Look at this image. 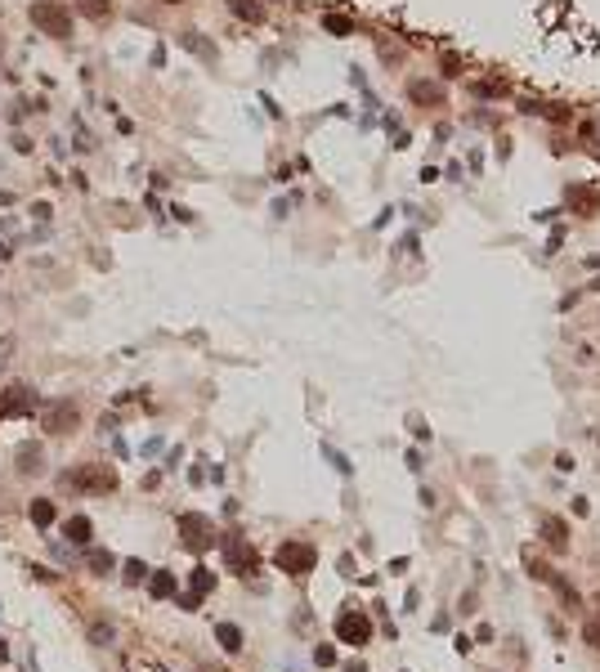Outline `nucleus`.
I'll list each match as a JSON object with an SVG mask.
<instances>
[{"label": "nucleus", "instance_id": "nucleus-15", "mask_svg": "<svg viewBox=\"0 0 600 672\" xmlns=\"http://www.w3.org/2000/svg\"><path fill=\"white\" fill-rule=\"evenodd\" d=\"M85 569H90L94 578H108V573L117 569V556L108 552V547H90V552H85Z\"/></svg>", "mask_w": 600, "mask_h": 672}, {"label": "nucleus", "instance_id": "nucleus-6", "mask_svg": "<svg viewBox=\"0 0 600 672\" xmlns=\"http://www.w3.org/2000/svg\"><path fill=\"white\" fill-rule=\"evenodd\" d=\"M336 641L340 645H367L372 641V614H363V609L345 605L336 614Z\"/></svg>", "mask_w": 600, "mask_h": 672}, {"label": "nucleus", "instance_id": "nucleus-13", "mask_svg": "<svg viewBox=\"0 0 600 672\" xmlns=\"http://www.w3.org/2000/svg\"><path fill=\"white\" fill-rule=\"evenodd\" d=\"M63 538H68L72 547H90V538H94L90 516H68V520H63Z\"/></svg>", "mask_w": 600, "mask_h": 672}, {"label": "nucleus", "instance_id": "nucleus-21", "mask_svg": "<svg viewBox=\"0 0 600 672\" xmlns=\"http://www.w3.org/2000/svg\"><path fill=\"white\" fill-rule=\"evenodd\" d=\"M215 641L224 645L229 654H238L242 650V628H238V623H215Z\"/></svg>", "mask_w": 600, "mask_h": 672}, {"label": "nucleus", "instance_id": "nucleus-35", "mask_svg": "<svg viewBox=\"0 0 600 672\" xmlns=\"http://www.w3.org/2000/svg\"><path fill=\"white\" fill-rule=\"evenodd\" d=\"M596 605H600V596H596Z\"/></svg>", "mask_w": 600, "mask_h": 672}, {"label": "nucleus", "instance_id": "nucleus-19", "mask_svg": "<svg viewBox=\"0 0 600 672\" xmlns=\"http://www.w3.org/2000/svg\"><path fill=\"white\" fill-rule=\"evenodd\" d=\"M54 516H58V511H54V502H50V497H36V502H27V520L36 524V529H50V524H54Z\"/></svg>", "mask_w": 600, "mask_h": 672}, {"label": "nucleus", "instance_id": "nucleus-32", "mask_svg": "<svg viewBox=\"0 0 600 672\" xmlns=\"http://www.w3.org/2000/svg\"><path fill=\"white\" fill-rule=\"evenodd\" d=\"M9 255H14V251H9V242H0V260H9Z\"/></svg>", "mask_w": 600, "mask_h": 672}, {"label": "nucleus", "instance_id": "nucleus-26", "mask_svg": "<svg viewBox=\"0 0 600 672\" xmlns=\"http://www.w3.org/2000/svg\"><path fill=\"white\" fill-rule=\"evenodd\" d=\"M143 573H148V569H143V560H126V573H121V578H126V583H143Z\"/></svg>", "mask_w": 600, "mask_h": 672}, {"label": "nucleus", "instance_id": "nucleus-24", "mask_svg": "<svg viewBox=\"0 0 600 672\" xmlns=\"http://www.w3.org/2000/svg\"><path fill=\"white\" fill-rule=\"evenodd\" d=\"M582 641L592 645V650H600V614H592V619L582 623Z\"/></svg>", "mask_w": 600, "mask_h": 672}, {"label": "nucleus", "instance_id": "nucleus-31", "mask_svg": "<svg viewBox=\"0 0 600 672\" xmlns=\"http://www.w3.org/2000/svg\"><path fill=\"white\" fill-rule=\"evenodd\" d=\"M0 664H9V645H5V637H0Z\"/></svg>", "mask_w": 600, "mask_h": 672}, {"label": "nucleus", "instance_id": "nucleus-29", "mask_svg": "<svg viewBox=\"0 0 600 672\" xmlns=\"http://www.w3.org/2000/svg\"><path fill=\"white\" fill-rule=\"evenodd\" d=\"M32 215H36V220H50L54 206H50V202H32Z\"/></svg>", "mask_w": 600, "mask_h": 672}, {"label": "nucleus", "instance_id": "nucleus-1", "mask_svg": "<svg viewBox=\"0 0 600 672\" xmlns=\"http://www.w3.org/2000/svg\"><path fill=\"white\" fill-rule=\"evenodd\" d=\"M27 23L50 41H72L77 36V14L68 0H32L27 5Z\"/></svg>", "mask_w": 600, "mask_h": 672}, {"label": "nucleus", "instance_id": "nucleus-9", "mask_svg": "<svg viewBox=\"0 0 600 672\" xmlns=\"http://www.w3.org/2000/svg\"><path fill=\"white\" fill-rule=\"evenodd\" d=\"M211 592H215V573L206 569V565H198V569L189 573V592L179 596V609H198V605H202Z\"/></svg>", "mask_w": 600, "mask_h": 672}, {"label": "nucleus", "instance_id": "nucleus-30", "mask_svg": "<svg viewBox=\"0 0 600 672\" xmlns=\"http://www.w3.org/2000/svg\"><path fill=\"white\" fill-rule=\"evenodd\" d=\"M345 672H367V664H363V659H354V664H345Z\"/></svg>", "mask_w": 600, "mask_h": 672}, {"label": "nucleus", "instance_id": "nucleus-5", "mask_svg": "<svg viewBox=\"0 0 600 672\" xmlns=\"http://www.w3.org/2000/svg\"><path fill=\"white\" fill-rule=\"evenodd\" d=\"M224 569L238 573V578H251V573L260 569V552H255L242 533H229L224 538Z\"/></svg>", "mask_w": 600, "mask_h": 672}, {"label": "nucleus", "instance_id": "nucleus-18", "mask_svg": "<svg viewBox=\"0 0 600 672\" xmlns=\"http://www.w3.org/2000/svg\"><path fill=\"white\" fill-rule=\"evenodd\" d=\"M408 99H412V103H426V108H435L439 99H444V90H439L435 81H412V85H408Z\"/></svg>", "mask_w": 600, "mask_h": 672}, {"label": "nucleus", "instance_id": "nucleus-10", "mask_svg": "<svg viewBox=\"0 0 600 672\" xmlns=\"http://www.w3.org/2000/svg\"><path fill=\"white\" fill-rule=\"evenodd\" d=\"M14 467H18V475H41V471H45V448L36 444V439H27V444H18V453H14Z\"/></svg>", "mask_w": 600, "mask_h": 672}, {"label": "nucleus", "instance_id": "nucleus-33", "mask_svg": "<svg viewBox=\"0 0 600 672\" xmlns=\"http://www.w3.org/2000/svg\"><path fill=\"white\" fill-rule=\"evenodd\" d=\"M9 202H14V193H0V206H9Z\"/></svg>", "mask_w": 600, "mask_h": 672}, {"label": "nucleus", "instance_id": "nucleus-22", "mask_svg": "<svg viewBox=\"0 0 600 672\" xmlns=\"http://www.w3.org/2000/svg\"><path fill=\"white\" fill-rule=\"evenodd\" d=\"M113 637H117V632H113V623H108V619H94L90 623V645H113Z\"/></svg>", "mask_w": 600, "mask_h": 672}, {"label": "nucleus", "instance_id": "nucleus-11", "mask_svg": "<svg viewBox=\"0 0 600 672\" xmlns=\"http://www.w3.org/2000/svg\"><path fill=\"white\" fill-rule=\"evenodd\" d=\"M565 206H573V211H582V215H596V211H600V193L587 189V184H569Z\"/></svg>", "mask_w": 600, "mask_h": 672}, {"label": "nucleus", "instance_id": "nucleus-28", "mask_svg": "<svg viewBox=\"0 0 600 672\" xmlns=\"http://www.w3.org/2000/svg\"><path fill=\"white\" fill-rule=\"evenodd\" d=\"M36 144H32V134H14V153H32Z\"/></svg>", "mask_w": 600, "mask_h": 672}, {"label": "nucleus", "instance_id": "nucleus-12", "mask_svg": "<svg viewBox=\"0 0 600 672\" xmlns=\"http://www.w3.org/2000/svg\"><path fill=\"white\" fill-rule=\"evenodd\" d=\"M72 14H81V18H90V23H108L117 14V0H77L72 5Z\"/></svg>", "mask_w": 600, "mask_h": 672}, {"label": "nucleus", "instance_id": "nucleus-14", "mask_svg": "<svg viewBox=\"0 0 600 672\" xmlns=\"http://www.w3.org/2000/svg\"><path fill=\"white\" fill-rule=\"evenodd\" d=\"M542 543L551 547V552H565V547H569V524L560 516H547L542 520Z\"/></svg>", "mask_w": 600, "mask_h": 672}, {"label": "nucleus", "instance_id": "nucleus-23", "mask_svg": "<svg viewBox=\"0 0 600 672\" xmlns=\"http://www.w3.org/2000/svg\"><path fill=\"white\" fill-rule=\"evenodd\" d=\"M493 94H506V81H475V99H493Z\"/></svg>", "mask_w": 600, "mask_h": 672}, {"label": "nucleus", "instance_id": "nucleus-2", "mask_svg": "<svg viewBox=\"0 0 600 672\" xmlns=\"http://www.w3.org/2000/svg\"><path fill=\"white\" fill-rule=\"evenodd\" d=\"M58 484L72 488V493H85V497H108V493H117V471L103 467V462H81V467L58 475Z\"/></svg>", "mask_w": 600, "mask_h": 672}, {"label": "nucleus", "instance_id": "nucleus-17", "mask_svg": "<svg viewBox=\"0 0 600 672\" xmlns=\"http://www.w3.org/2000/svg\"><path fill=\"white\" fill-rule=\"evenodd\" d=\"M179 45H184L189 54L206 58V63H215V45H211V41H202V32H179Z\"/></svg>", "mask_w": 600, "mask_h": 672}, {"label": "nucleus", "instance_id": "nucleus-3", "mask_svg": "<svg viewBox=\"0 0 600 672\" xmlns=\"http://www.w3.org/2000/svg\"><path fill=\"white\" fill-rule=\"evenodd\" d=\"M274 565L283 573H291V578H305V573H314V565H318V547L305 543V538H287L274 552Z\"/></svg>", "mask_w": 600, "mask_h": 672}, {"label": "nucleus", "instance_id": "nucleus-8", "mask_svg": "<svg viewBox=\"0 0 600 672\" xmlns=\"http://www.w3.org/2000/svg\"><path fill=\"white\" fill-rule=\"evenodd\" d=\"M36 403H41V399H36V390L14 381V386H5V395H0V417H32Z\"/></svg>", "mask_w": 600, "mask_h": 672}, {"label": "nucleus", "instance_id": "nucleus-25", "mask_svg": "<svg viewBox=\"0 0 600 672\" xmlns=\"http://www.w3.org/2000/svg\"><path fill=\"white\" fill-rule=\"evenodd\" d=\"M323 27L332 32V36H350V32H354V23H350V18H340V14H327V18H323Z\"/></svg>", "mask_w": 600, "mask_h": 672}, {"label": "nucleus", "instance_id": "nucleus-16", "mask_svg": "<svg viewBox=\"0 0 600 672\" xmlns=\"http://www.w3.org/2000/svg\"><path fill=\"white\" fill-rule=\"evenodd\" d=\"M224 5L242 23H264V0H224Z\"/></svg>", "mask_w": 600, "mask_h": 672}, {"label": "nucleus", "instance_id": "nucleus-27", "mask_svg": "<svg viewBox=\"0 0 600 672\" xmlns=\"http://www.w3.org/2000/svg\"><path fill=\"white\" fill-rule=\"evenodd\" d=\"M314 664H318V668H332V664H336V650H332V645H318V650H314Z\"/></svg>", "mask_w": 600, "mask_h": 672}, {"label": "nucleus", "instance_id": "nucleus-20", "mask_svg": "<svg viewBox=\"0 0 600 672\" xmlns=\"http://www.w3.org/2000/svg\"><path fill=\"white\" fill-rule=\"evenodd\" d=\"M148 592L157 596V601H170V596H175V592H179V583H175V573H170V569H157V573H153V578H148Z\"/></svg>", "mask_w": 600, "mask_h": 672}, {"label": "nucleus", "instance_id": "nucleus-7", "mask_svg": "<svg viewBox=\"0 0 600 672\" xmlns=\"http://www.w3.org/2000/svg\"><path fill=\"white\" fill-rule=\"evenodd\" d=\"M215 524L198 516V511H189V516H179V543L189 547V552H206V547H215Z\"/></svg>", "mask_w": 600, "mask_h": 672}, {"label": "nucleus", "instance_id": "nucleus-4", "mask_svg": "<svg viewBox=\"0 0 600 672\" xmlns=\"http://www.w3.org/2000/svg\"><path fill=\"white\" fill-rule=\"evenodd\" d=\"M81 426V403L77 399H50V403H41V431L45 435H72Z\"/></svg>", "mask_w": 600, "mask_h": 672}, {"label": "nucleus", "instance_id": "nucleus-34", "mask_svg": "<svg viewBox=\"0 0 600 672\" xmlns=\"http://www.w3.org/2000/svg\"><path fill=\"white\" fill-rule=\"evenodd\" d=\"M157 5H184V0H157Z\"/></svg>", "mask_w": 600, "mask_h": 672}]
</instances>
